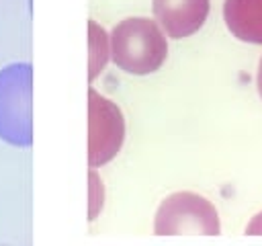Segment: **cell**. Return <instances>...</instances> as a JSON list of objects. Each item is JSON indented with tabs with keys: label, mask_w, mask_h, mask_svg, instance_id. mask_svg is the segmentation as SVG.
Masks as SVG:
<instances>
[{
	"label": "cell",
	"mask_w": 262,
	"mask_h": 246,
	"mask_svg": "<svg viewBox=\"0 0 262 246\" xmlns=\"http://www.w3.org/2000/svg\"><path fill=\"white\" fill-rule=\"evenodd\" d=\"M108 41L115 66L135 76L160 70L168 55V39L156 18H123L113 27Z\"/></svg>",
	"instance_id": "cell-1"
},
{
	"label": "cell",
	"mask_w": 262,
	"mask_h": 246,
	"mask_svg": "<svg viewBox=\"0 0 262 246\" xmlns=\"http://www.w3.org/2000/svg\"><path fill=\"white\" fill-rule=\"evenodd\" d=\"M0 139L16 148L33 144V66L18 61L0 70Z\"/></svg>",
	"instance_id": "cell-2"
},
{
	"label": "cell",
	"mask_w": 262,
	"mask_h": 246,
	"mask_svg": "<svg viewBox=\"0 0 262 246\" xmlns=\"http://www.w3.org/2000/svg\"><path fill=\"white\" fill-rule=\"evenodd\" d=\"M219 232L221 221L215 205L192 191L168 195L154 217L156 236H219Z\"/></svg>",
	"instance_id": "cell-3"
},
{
	"label": "cell",
	"mask_w": 262,
	"mask_h": 246,
	"mask_svg": "<svg viewBox=\"0 0 262 246\" xmlns=\"http://www.w3.org/2000/svg\"><path fill=\"white\" fill-rule=\"evenodd\" d=\"M125 141V117L117 102L88 88V166L111 162Z\"/></svg>",
	"instance_id": "cell-4"
},
{
	"label": "cell",
	"mask_w": 262,
	"mask_h": 246,
	"mask_svg": "<svg viewBox=\"0 0 262 246\" xmlns=\"http://www.w3.org/2000/svg\"><path fill=\"white\" fill-rule=\"evenodd\" d=\"M211 0H151V12L166 37L194 35L207 20Z\"/></svg>",
	"instance_id": "cell-5"
},
{
	"label": "cell",
	"mask_w": 262,
	"mask_h": 246,
	"mask_svg": "<svg viewBox=\"0 0 262 246\" xmlns=\"http://www.w3.org/2000/svg\"><path fill=\"white\" fill-rule=\"evenodd\" d=\"M223 20L235 39L262 45V0H223Z\"/></svg>",
	"instance_id": "cell-6"
},
{
	"label": "cell",
	"mask_w": 262,
	"mask_h": 246,
	"mask_svg": "<svg viewBox=\"0 0 262 246\" xmlns=\"http://www.w3.org/2000/svg\"><path fill=\"white\" fill-rule=\"evenodd\" d=\"M88 80L92 82L106 66L108 57H111V41L106 31L96 23V20H88Z\"/></svg>",
	"instance_id": "cell-7"
},
{
	"label": "cell",
	"mask_w": 262,
	"mask_h": 246,
	"mask_svg": "<svg viewBox=\"0 0 262 246\" xmlns=\"http://www.w3.org/2000/svg\"><path fill=\"white\" fill-rule=\"evenodd\" d=\"M88 195H90V205H88V219L92 221L98 211L102 209V203H104V187L100 182V176L96 174L94 168H90L88 172Z\"/></svg>",
	"instance_id": "cell-8"
},
{
	"label": "cell",
	"mask_w": 262,
	"mask_h": 246,
	"mask_svg": "<svg viewBox=\"0 0 262 246\" xmlns=\"http://www.w3.org/2000/svg\"><path fill=\"white\" fill-rule=\"evenodd\" d=\"M246 234H248V236H262V211L256 213V215L248 221V225H246Z\"/></svg>",
	"instance_id": "cell-9"
},
{
	"label": "cell",
	"mask_w": 262,
	"mask_h": 246,
	"mask_svg": "<svg viewBox=\"0 0 262 246\" xmlns=\"http://www.w3.org/2000/svg\"><path fill=\"white\" fill-rule=\"evenodd\" d=\"M256 86H258V92H260V98H262V57H260V64H258V74H256Z\"/></svg>",
	"instance_id": "cell-10"
}]
</instances>
